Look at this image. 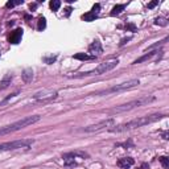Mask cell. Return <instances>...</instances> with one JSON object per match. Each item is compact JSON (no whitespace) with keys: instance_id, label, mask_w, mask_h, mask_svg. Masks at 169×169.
Returning a JSON list of instances; mask_svg holds the SVG:
<instances>
[{"instance_id":"22","label":"cell","mask_w":169,"mask_h":169,"mask_svg":"<svg viewBox=\"0 0 169 169\" xmlns=\"http://www.w3.org/2000/svg\"><path fill=\"white\" fill-rule=\"evenodd\" d=\"M45 28H46V20H45V17H40L38 19V27H37V29H38V30H44Z\"/></svg>"},{"instance_id":"28","label":"cell","mask_w":169,"mask_h":169,"mask_svg":"<svg viewBox=\"0 0 169 169\" xmlns=\"http://www.w3.org/2000/svg\"><path fill=\"white\" fill-rule=\"evenodd\" d=\"M158 4V0H155V1H151V3L148 4V8H149V9H152V8H155L156 5H157Z\"/></svg>"},{"instance_id":"11","label":"cell","mask_w":169,"mask_h":169,"mask_svg":"<svg viewBox=\"0 0 169 169\" xmlns=\"http://www.w3.org/2000/svg\"><path fill=\"white\" fill-rule=\"evenodd\" d=\"M89 52H90L91 54H93L94 57H97L98 54H101L102 52H103V49H102V45L101 42L98 41V40H95L93 44H91L90 46H89Z\"/></svg>"},{"instance_id":"14","label":"cell","mask_w":169,"mask_h":169,"mask_svg":"<svg viewBox=\"0 0 169 169\" xmlns=\"http://www.w3.org/2000/svg\"><path fill=\"white\" fill-rule=\"evenodd\" d=\"M21 77H23V81H24L25 83L32 82V79H33V70H32V69H25V70L23 72Z\"/></svg>"},{"instance_id":"10","label":"cell","mask_w":169,"mask_h":169,"mask_svg":"<svg viewBox=\"0 0 169 169\" xmlns=\"http://www.w3.org/2000/svg\"><path fill=\"white\" fill-rule=\"evenodd\" d=\"M135 164V160L132 157H123V158H119L116 165L122 169H130L131 166Z\"/></svg>"},{"instance_id":"33","label":"cell","mask_w":169,"mask_h":169,"mask_svg":"<svg viewBox=\"0 0 169 169\" xmlns=\"http://www.w3.org/2000/svg\"><path fill=\"white\" fill-rule=\"evenodd\" d=\"M32 19V16L30 15H25V20H30Z\"/></svg>"},{"instance_id":"15","label":"cell","mask_w":169,"mask_h":169,"mask_svg":"<svg viewBox=\"0 0 169 169\" xmlns=\"http://www.w3.org/2000/svg\"><path fill=\"white\" fill-rule=\"evenodd\" d=\"M74 60H81V61H89V60H95L97 57H94V56H89L86 53H77L73 56Z\"/></svg>"},{"instance_id":"7","label":"cell","mask_w":169,"mask_h":169,"mask_svg":"<svg viewBox=\"0 0 169 169\" xmlns=\"http://www.w3.org/2000/svg\"><path fill=\"white\" fill-rule=\"evenodd\" d=\"M114 119H107V120H102L101 123H98V124H93V126H89L86 128H83L82 131L85 132H95V131H101L106 127H112L114 126Z\"/></svg>"},{"instance_id":"8","label":"cell","mask_w":169,"mask_h":169,"mask_svg":"<svg viewBox=\"0 0 169 169\" xmlns=\"http://www.w3.org/2000/svg\"><path fill=\"white\" fill-rule=\"evenodd\" d=\"M33 98L36 101H52L54 98H57V91H53V90H45V91H40V93L34 94Z\"/></svg>"},{"instance_id":"34","label":"cell","mask_w":169,"mask_h":169,"mask_svg":"<svg viewBox=\"0 0 169 169\" xmlns=\"http://www.w3.org/2000/svg\"><path fill=\"white\" fill-rule=\"evenodd\" d=\"M139 169H141V168H139Z\"/></svg>"},{"instance_id":"30","label":"cell","mask_w":169,"mask_h":169,"mask_svg":"<svg viewBox=\"0 0 169 169\" xmlns=\"http://www.w3.org/2000/svg\"><path fill=\"white\" fill-rule=\"evenodd\" d=\"M65 16H66V17H68V16H69V15H70V13H72V11H73V8L72 7H68V8H66V9H65Z\"/></svg>"},{"instance_id":"29","label":"cell","mask_w":169,"mask_h":169,"mask_svg":"<svg viewBox=\"0 0 169 169\" xmlns=\"http://www.w3.org/2000/svg\"><path fill=\"white\" fill-rule=\"evenodd\" d=\"M131 38H132V37H124V38H122V40H120V46H122V45H124V44H127Z\"/></svg>"},{"instance_id":"12","label":"cell","mask_w":169,"mask_h":169,"mask_svg":"<svg viewBox=\"0 0 169 169\" xmlns=\"http://www.w3.org/2000/svg\"><path fill=\"white\" fill-rule=\"evenodd\" d=\"M158 53V50H153V52H149V53H147V54H144L143 57H140V58H137V60H135V61L132 62L133 65H137V64H141V62H144V61H147V60H149V58H152L153 56H156V54Z\"/></svg>"},{"instance_id":"24","label":"cell","mask_w":169,"mask_h":169,"mask_svg":"<svg viewBox=\"0 0 169 169\" xmlns=\"http://www.w3.org/2000/svg\"><path fill=\"white\" fill-rule=\"evenodd\" d=\"M23 3H24L23 0H16V1H7L5 7H7V8H13V7H16V5H20V4H23Z\"/></svg>"},{"instance_id":"19","label":"cell","mask_w":169,"mask_h":169,"mask_svg":"<svg viewBox=\"0 0 169 169\" xmlns=\"http://www.w3.org/2000/svg\"><path fill=\"white\" fill-rule=\"evenodd\" d=\"M49 5H50L52 11L57 12L58 9H60V7H61V1H60V0H52L50 3H49Z\"/></svg>"},{"instance_id":"3","label":"cell","mask_w":169,"mask_h":169,"mask_svg":"<svg viewBox=\"0 0 169 169\" xmlns=\"http://www.w3.org/2000/svg\"><path fill=\"white\" fill-rule=\"evenodd\" d=\"M156 98L155 97H141L139 99H135V101H131L126 104H122V106H118V107H114L111 110V112H126L133 110L136 107H140V106H145V104L153 102Z\"/></svg>"},{"instance_id":"17","label":"cell","mask_w":169,"mask_h":169,"mask_svg":"<svg viewBox=\"0 0 169 169\" xmlns=\"http://www.w3.org/2000/svg\"><path fill=\"white\" fill-rule=\"evenodd\" d=\"M64 164H65L66 166H76L77 165L74 157H72V156H66V155H64Z\"/></svg>"},{"instance_id":"13","label":"cell","mask_w":169,"mask_h":169,"mask_svg":"<svg viewBox=\"0 0 169 169\" xmlns=\"http://www.w3.org/2000/svg\"><path fill=\"white\" fill-rule=\"evenodd\" d=\"M11 81H12V74H11V73L5 74V76H4V78L1 79V82H0V90L7 89V87L11 85Z\"/></svg>"},{"instance_id":"9","label":"cell","mask_w":169,"mask_h":169,"mask_svg":"<svg viewBox=\"0 0 169 169\" xmlns=\"http://www.w3.org/2000/svg\"><path fill=\"white\" fill-rule=\"evenodd\" d=\"M23 32H24V30H23L21 28H17V29H15L13 32H11L9 38H8L9 40V42L15 44V45L20 42V41H21V37H23Z\"/></svg>"},{"instance_id":"23","label":"cell","mask_w":169,"mask_h":169,"mask_svg":"<svg viewBox=\"0 0 169 169\" xmlns=\"http://www.w3.org/2000/svg\"><path fill=\"white\" fill-rule=\"evenodd\" d=\"M160 162H161V165L164 166L165 169H169V158L166 156H161V157H158Z\"/></svg>"},{"instance_id":"21","label":"cell","mask_w":169,"mask_h":169,"mask_svg":"<svg viewBox=\"0 0 169 169\" xmlns=\"http://www.w3.org/2000/svg\"><path fill=\"white\" fill-rule=\"evenodd\" d=\"M155 24L156 25H160V27H166L168 25V20L165 17H157L155 20Z\"/></svg>"},{"instance_id":"18","label":"cell","mask_w":169,"mask_h":169,"mask_svg":"<svg viewBox=\"0 0 169 169\" xmlns=\"http://www.w3.org/2000/svg\"><path fill=\"white\" fill-rule=\"evenodd\" d=\"M98 17V15H95V13H93V12H89V13H85V15H82V20H85V21H87V23H90V21H94L95 19Z\"/></svg>"},{"instance_id":"2","label":"cell","mask_w":169,"mask_h":169,"mask_svg":"<svg viewBox=\"0 0 169 169\" xmlns=\"http://www.w3.org/2000/svg\"><path fill=\"white\" fill-rule=\"evenodd\" d=\"M40 119H41V116H38V115L28 116V118H24V119H21V120H17V122L12 123V124L0 127V136H4V135H8V133L16 132V131L21 130V128H25V127L30 126V124H33V123L38 122Z\"/></svg>"},{"instance_id":"32","label":"cell","mask_w":169,"mask_h":169,"mask_svg":"<svg viewBox=\"0 0 169 169\" xmlns=\"http://www.w3.org/2000/svg\"><path fill=\"white\" fill-rule=\"evenodd\" d=\"M162 139H164V140H168L169 139V132L168 131H165V132L162 133Z\"/></svg>"},{"instance_id":"26","label":"cell","mask_w":169,"mask_h":169,"mask_svg":"<svg viewBox=\"0 0 169 169\" xmlns=\"http://www.w3.org/2000/svg\"><path fill=\"white\" fill-rule=\"evenodd\" d=\"M126 29H130L131 32H136V27L133 25L132 23H128V24H126Z\"/></svg>"},{"instance_id":"4","label":"cell","mask_w":169,"mask_h":169,"mask_svg":"<svg viewBox=\"0 0 169 169\" xmlns=\"http://www.w3.org/2000/svg\"><path fill=\"white\" fill-rule=\"evenodd\" d=\"M119 61L118 60H112V61H107V62H103L101 65L98 66L97 69L94 70H90V72H86V73H81L78 74L77 77H90V76H101V74H104V73L110 72L112 69H115L118 66Z\"/></svg>"},{"instance_id":"16","label":"cell","mask_w":169,"mask_h":169,"mask_svg":"<svg viewBox=\"0 0 169 169\" xmlns=\"http://www.w3.org/2000/svg\"><path fill=\"white\" fill-rule=\"evenodd\" d=\"M124 9H126V4H118V5H115V7L112 8V11L110 15H111V16H116V15L122 13Z\"/></svg>"},{"instance_id":"1","label":"cell","mask_w":169,"mask_h":169,"mask_svg":"<svg viewBox=\"0 0 169 169\" xmlns=\"http://www.w3.org/2000/svg\"><path fill=\"white\" fill-rule=\"evenodd\" d=\"M165 115L162 114H153V115H147V116H140V118L132 119L130 122L123 123V124H119V126H112L110 128V132H124V131H130L133 128H139V127L147 126L149 123L157 122L160 119H162Z\"/></svg>"},{"instance_id":"27","label":"cell","mask_w":169,"mask_h":169,"mask_svg":"<svg viewBox=\"0 0 169 169\" xmlns=\"http://www.w3.org/2000/svg\"><path fill=\"white\" fill-rule=\"evenodd\" d=\"M56 56H52V57H49V58H45V60H44V61L46 62V64H53L54 61H56Z\"/></svg>"},{"instance_id":"20","label":"cell","mask_w":169,"mask_h":169,"mask_svg":"<svg viewBox=\"0 0 169 169\" xmlns=\"http://www.w3.org/2000/svg\"><path fill=\"white\" fill-rule=\"evenodd\" d=\"M19 94H20V91H16V93H13V94H11V95H9V97H7L5 98V99H4L3 102H0V107H4V106H5V104L8 103V102L11 101L12 98H16L19 95Z\"/></svg>"},{"instance_id":"6","label":"cell","mask_w":169,"mask_h":169,"mask_svg":"<svg viewBox=\"0 0 169 169\" xmlns=\"http://www.w3.org/2000/svg\"><path fill=\"white\" fill-rule=\"evenodd\" d=\"M33 143H34L33 139H23V140H16L12 143H3L0 144V152L13 151V149H20V148H29Z\"/></svg>"},{"instance_id":"25","label":"cell","mask_w":169,"mask_h":169,"mask_svg":"<svg viewBox=\"0 0 169 169\" xmlns=\"http://www.w3.org/2000/svg\"><path fill=\"white\" fill-rule=\"evenodd\" d=\"M99 11H101V4H94L93 5V8H91V12L93 13H95V15H99Z\"/></svg>"},{"instance_id":"31","label":"cell","mask_w":169,"mask_h":169,"mask_svg":"<svg viewBox=\"0 0 169 169\" xmlns=\"http://www.w3.org/2000/svg\"><path fill=\"white\" fill-rule=\"evenodd\" d=\"M37 5H38V3H32V4H30V5H29V8H30L32 11H34V9H36V8H37Z\"/></svg>"},{"instance_id":"5","label":"cell","mask_w":169,"mask_h":169,"mask_svg":"<svg viewBox=\"0 0 169 169\" xmlns=\"http://www.w3.org/2000/svg\"><path fill=\"white\" fill-rule=\"evenodd\" d=\"M139 83H140V82H139V79H131V81H127V82L119 83V85H116V86H112L111 89H108V90L98 91V93H94V94H91V95H106V94L118 93V91H123V90H127V89L136 87Z\"/></svg>"}]
</instances>
